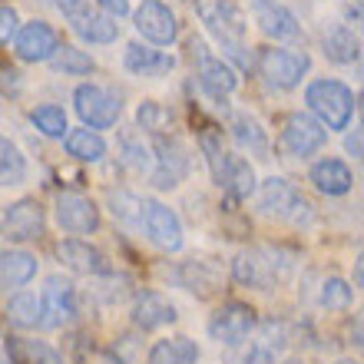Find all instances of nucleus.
<instances>
[{"instance_id":"2","label":"nucleus","mask_w":364,"mask_h":364,"mask_svg":"<svg viewBox=\"0 0 364 364\" xmlns=\"http://www.w3.org/2000/svg\"><path fill=\"white\" fill-rule=\"evenodd\" d=\"M305 103L325 129H348L355 116V96L338 80H311L305 90Z\"/></svg>"},{"instance_id":"36","label":"nucleus","mask_w":364,"mask_h":364,"mask_svg":"<svg viewBox=\"0 0 364 364\" xmlns=\"http://www.w3.org/2000/svg\"><path fill=\"white\" fill-rule=\"evenodd\" d=\"M318 305L328 308V311H345V308L351 305V285L338 275L325 278L321 288H318Z\"/></svg>"},{"instance_id":"39","label":"nucleus","mask_w":364,"mask_h":364,"mask_svg":"<svg viewBox=\"0 0 364 364\" xmlns=\"http://www.w3.org/2000/svg\"><path fill=\"white\" fill-rule=\"evenodd\" d=\"M136 123L143 126L146 133L159 136V129H166V123H169V109H166V106H159L156 100H143V103H139V109H136Z\"/></svg>"},{"instance_id":"24","label":"nucleus","mask_w":364,"mask_h":364,"mask_svg":"<svg viewBox=\"0 0 364 364\" xmlns=\"http://www.w3.org/2000/svg\"><path fill=\"white\" fill-rule=\"evenodd\" d=\"M37 275V259L23 249H0V288H23Z\"/></svg>"},{"instance_id":"23","label":"nucleus","mask_w":364,"mask_h":364,"mask_svg":"<svg viewBox=\"0 0 364 364\" xmlns=\"http://www.w3.org/2000/svg\"><path fill=\"white\" fill-rule=\"evenodd\" d=\"M308 179L321 196H345L355 186V176L341 159H318L311 169H308Z\"/></svg>"},{"instance_id":"13","label":"nucleus","mask_w":364,"mask_h":364,"mask_svg":"<svg viewBox=\"0 0 364 364\" xmlns=\"http://www.w3.org/2000/svg\"><path fill=\"white\" fill-rule=\"evenodd\" d=\"M133 23L139 30V37L156 43V47H173L179 37V20L163 0H143L133 14Z\"/></svg>"},{"instance_id":"17","label":"nucleus","mask_w":364,"mask_h":364,"mask_svg":"<svg viewBox=\"0 0 364 364\" xmlns=\"http://www.w3.org/2000/svg\"><path fill=\"white\" fill-rule=\"evenodd\" d=\"M57 47H60V37L47 20H30V23L17 27V33H14V53L23 63H47L57 53Z\"/></svg>"},{"instance_id":"11","label":"nucleus","mask_w":364,"mask_h":364,"mask_svg":"<svg viewBox=\"0 0 364 364\" xmlns=\"http://www.w3.org/2000/svg\"><path fill=\"white\" fill-rule=\"evenodd\" d=\"M139 229L149 235L156 249L163 252H179L182 249V222L169 205L156 199H143V219H139Z\"/></svg>"},{"instance_id":"5","label":"nucleus","mask_w":364,"mask_h":364,"mask_svg":"<svg viewBox=\"0 0 364 364\" xmlns=\"http://www.w3.org/2000/svg\"><path fill=\"white\" fill-rule=\"evenodd\" d=\"M73 106H77V116L83 119L87 129H109L123 113L119 96L100 83H80L73 93Z\"/></svg>"},{"instance_id":"16","label":"nucleus","mask_w":364,"mask_h":364,"mask_svg":"<svg viewBox=\"0 0 364 364\" xmlns=\"http://www.w3.org/2000/svg\"><path fill=\"white\" fill-rule=\"evenodd\" d=\"M57 225L70 235H90V232L100 229V205L83 192H60Z\"/></svg>"},{"instance_id":"8","label":"nucleus","mask_w":364,"mask_h":364,"mask_svg":"<svg viewBox=\"0 0 364 364\" xmlns=\"http://www.w3.org/2000/svg\"><path fill=\"white\" fill-rule=\"evenodd\" d=\"M255 325H259V318H255V308L252 305H245V301H225L209 318V338L225 348H235L255 331Z\"/></svg>"},{"instance_id":"40","label":"nucleus","mask_w":364,"mask_h":364,"mask_svg":"<svg viewBox=\"0 0 364 364\" xmlns=\"http://www.w3.org/2000/svg\"><path fill=\"white\" fill-rule=\"evenodd\" d=\"M239 364H275V355H272L265 345H259V341H255V345H249L239 355Z\"/></svg>"},{"instance_id":"33","label":"nucleus","mask_w":364,"mask_h":364,"mask_svg":"<svg viewBox=\"0 0 364 364\" xmlns=\"http://www.w3.org/2000/svg\"><path fill=\"white\" fill-rule=\"evenodd\" d=\"M119 159H123L133 173H149V169H153V149L143 143V136H136V133L119 136Z\"/></svg>"},{"instance_id":"42","label":"nucleus","mask_w":364,"mask_h":364,"mask_svg":"<svg viewBox=\"0 0 364 364\" xmlns=\"http://www.w3.org/2000/svg\"><path fill=\"white\" fill-rule=\"evenodd\" d=\"M96 4H100V10H103V14H109L113 20L129 14V0H96Z\"/></svg>"},{"instance_id":"10","label":"nucleus","mask_w":364,"mask_h":364,"mask_svg":"<svg viewBox=\"0 0 364 364\" xmlns=\"http://www.w3.org/2000/svg\"><path fill=\"white\" fill-rule=\"evenodd\" d=\"M192 60L199 63V70H196V77H199V87L205 90V96H212V100H225V96L235 93V87H239V77H235V70H232L229 60L215 57V53H209L205 50V43H196L192 40Z\"/></svg>"},{"instance_id":"32","label":"nucleus","mask_w":364,"mask_h":364,"mask_svg":"<svg viewBox=\"0 0 364 364\" xmlns=\"http://www.w3.org/2000/svg\"><path fill=\"white\" fill-rule=\"evenodd\" d=\"M50 63H53V70L63 73V77H87V73L96 70L93 57L77 47H57V53L50 57Z\"/></svg>"},{"instance_id":"9","label":"nucleus","mask_w":364,"mask_h":364,"mask_svg":"<svg viewBox=\"0 0 364 364\" xmlns=\"http://www.w3.org/2000/svg\"><path fill=\"white\" fill-rule=\"evenodd\" d=\"M77 318V288L63 275H50L40 295V328H63Z\"/></svg>"},{"instance_id":"20","label":"nucleus","mask_w":364,"mask_h":364,"mask_svg":"<svg viewBox=\"0 0 364 364\" xmlns=\"http://www.w3.org/2000/svg\"><path fill=\"white\" fill-rule=\"evenodd\" d=\"M123 67L133 73V77H146V80H159L166 73L176 70V57L173 53H163V50L143 47V43H129L123 53Z\"/></svg>"},{"instance_id":"37","label":"nucleus","mask_w":364,"mask_h":364,"mask_svg":"<svg viewBox=\"0 0 364 364\" xmlns=\"http://www.w3.org/2000/svg\"><path fill=\"white\" fill-rule=\"evenodd\" d=\"M109 212L119 222H126V225H139V219H143V199L136 192L116 189V192H109Z\"/></svg>"},{"instance_id":"47","label":"nucleus","mask_w":364,"mask_h":364,"mask_svg":"<svg viewBox=\"0 0 364 364\" xmlns=\"http://www.w3.org/2000/svg\"><path fill=\"white\" fill-rule=\"evenodd\" d=\"M0 364H4V361H0Z\"/></svg>"},{"instance_id":"3","label":"nucleus","mask_w":364,"mask_h":364,"mask_svg":"<svg viewBox=\"0 0 364 364\" xmlns=\"http://www.w3.org/2000/svg\"><path fill=\"white\" fill-rule=\"evenodd\" d=\"M291 262L282 259V252L275 249H245L232 259V278L245 288H259V291H269L278 282L288 278Z\"/></svg>"},{"instance_id":"44","label":"nucleus","mask_w":364,"mask_h":364,"mask_svg":"<svg viewBox=\"0 0 364 364\" xmlns=\"http://www.w3.org/2000/svg\"><path fill=\"white\" fill-rule=\"evenodd\" d=\"M355 288H361V259L355 262Z\"/></svg>"},{"instance_id":"4","label":"nucleus","mask_w":364,"mask_h":364,"mask_svg":"<svg viewBox=\"0 0 364 364\" xmlns=\"http://www.w3.org/2000/svg\"><path fill=\"white\" fill-rule=\"evenodd\" d=\"M308 70H311V57L305 50H285V47L259 50V73L275 90H295L305 80Z\"/></svg>"},{"instance_id":"15","label":"nucleus","mask_w":364,"mask_h":364,"mask_svg":"<svg viewBox=\"0 0 364 364\" xmlns=\"http://www.w3.org/2000/svg\"><path fill=\"white\" fill-rule=\"evenodd\" d=\"M325 143H328V129L311 113H291L285 119V126H282V149L288 156L305 159V156L318 153Z\"/></svg>"},{"instance_id":"41","label":"nucleus","mask_w":364,"mask_h":364,"mask_svg":"<svg viewBox=\"0 0 364 364\" xmlns=\"http://www.w3.org/2000/svg\"><path fill=\"white\" fill-rule=\"evenodd\" d=\"M17 33V10L14 7H0V47L10 43Z\"/></svg>"},{"instance_id":"35","label":"nucleus","mask_w":364,"mask_h":364,"mask_svg":"<svg viewBox=\"0 0 364 364\" xmlns=\"http://www.w3.org/2000/svg\"><path fill=\"white\" fill-rule=\"evenodd\" d=\"M30 123L37 126L43 136H50V139H63L67 136V113L60 109V106H53V103H43V106H37L33 113H30Z\"/></svg>"},{"instance_id":"26","label":"nucleus","mask_w":364,"mask_h":364,"mask_svg":"<svg viewBox=\"0 0 364 364\" xmlns=\"http://www.w3.org/2000/svg\"><path fill=\"white\" fill-rule=\"evenodd\" d=\"M321 47H325V57L331 63H358L361 60V40L351 27L345 23H335L331 30H325V37H321Z\"/></svg>"},{"instance_id":"7","label":"nucleus","mask_w":364,"mask_h":364,"mask_svg":"<svg viewBox=\"0 0 364 364\" xmlns=\"http://www.w3.org/2000/svg\"><path fill=\"white\" fill-rule=\"evenodd\" d=\"M189 176V149L176 136H156L153 139V179L156 189H176Z\"/></svg>"},{"instance_id":"46","label":"nucleus","mask_w":364,"mask_h":364,"mask_svg":"<svg viewBox=\"0 0 364 364\" xmlns=\"http://www.w3.org/2000/svg\"><path fill=\"white\" fill-rule=\"evenodd\" d=\"M285 364H301V361H285Z\"/></svg>"},{"instance_id":"30","label":"nucleus","mask_w":364,"mask_h":364,"mask_svg":"<svg viewBox=\"0 0 364 364\" xmlns=\"http://www.w3.org/2000/svg\"><path fill=\"white\" fill-rule=\"evenodd\" d=\"M232 136H235V143H239L242 149H249V153H255V156L269 153V133L262 129V123L255 116H249V113L235 116V119H232Z\"/></svg>"},{"instance_id":"29","label":"nucleus","mask_w":364,"mask_h":364,"mask_svg":"<svg viewBox=\"0 0 364 364\" xmlns=\"http://www.w3.org/2000/svg\"><path fill=\"white\" fill-rule=\"evenodd\" d=\"M63 146H67V153L73 156V159H80V163H100L106 156V139L96 129H67V136H63Z\"/></svg>"},{"instance_id":"27","label":"nucleus","mask_w":364,"mask_h":364,"mask_svg":"<svg viewBox=\"0 0 364 364\" xmlns=\"http://www.w3.org/2000/svg\"><path fill=\"white\" fill-rule=\"evenodd\" d=\"M146 364H199V345L186 335L163 338L149 348Z\"/></svg>"},{"instance_id":"14","label":"nucleus","mask_w":364,"mask_h":364,"mask_svg":"<svg viewBox=\"0 0 364 364\" xmlns=\"http://www.w3.org/2000/svg\"><path fill=\"white\" fill-rule=\"evenodd\" d=\"M249 10H252V20L259 23V30L269 40H278V43L301 40V23H298V17L282 0H249Z\"/></svg>"},{"instance_id":"34","label":"nucleus","mask_w":364,"mask_h":364,"mask_svg":"<svg viewBox=\"0 0 364 364\" xmlns=\"http://www.w3.org/2000/svg\"><path fill=\"white\" fill-rule=\"evenodd\" d=\"M7 321L17 328H40V298L30 291H17L7 301Z\"/></svg>"},{"instance_id":"38","label":"nucleus","mask_w":364,"mask_h":364,"mask_svg":"<svg viewBox=\"0 0 364 364\" xmlns=\"http://www.w3.org/2000/svg\"><path fill=\"white\" fill-rule=\"evenodd\" d=\"M199 149H202V156H205V163H209V169H212V176H215V182H219L222 166H225V149H222V133H215V126L202 129Z\"/></svg>"},{"instance_id":"18","label":"nucleus","mask_w":364,"mask_h":364,"mask_svg":"<svg viewBox=\"0 0 364 364\" xmlns=\"http://www.w3.org/2000/svg\"><path fill=\"white\" fill-rule=\"evenodd\" d=\"M57 259L77 275H109V259L83 239H63L57 245Z\"/></svg>"},{"instance_id":"28","label":"nucleus","mask_w":364,"mask_h":364,"mask_svg":"<svg viewBox=\"0 0 364 364\" xmlns=\"http://www.w3.org/2000/svg\"><path fill=\"white\" fill-rule=\"evenodd\" d=\"M7 358L10 364H63V355L57 348L47 341H33V338H10Z\"/></svg>"},{"instance_id":"6","label":"nucleus","mask_w":364,"mask_h":364,"mask_svg":"<svg viewBox=\"0 0 364 364\" xmlns=\"http://www.w3.org/2000/svg\"><path fill=\"white\" fill-rule=\"evenodd\" d=\"M259 205L265 215L288 219V222H295V225H301V222L308 225V222H311V205H308V202L298 196L295 186L288 179H282V176H272V179L262 182Z\"/></svg>"},{"instance_id":"21","label":"nucleus","mask_w":364,"mask_h":364,"mask_svg":"<svg viewBox=\"0 0 364 364\" xmlns=\"http://www.w3.org/2000/svg\"><path fill=\"white\" fill-rule=\"evenodd\" d=\"M176 278H179V285L186 288V291H192L196 298H212L222 288V269L212 259L182 262L179 272H176Z\"/></svg>"},{"instance_id":"31","label":"nucleus","mask_w":364,"mask_h":364,"mask_svg":"<svg viewBox=\"0 0 364 364\" xmlns=\"http://www.w3.org/2000/svg\"><path fill=\"white\" fill-rule=\"evenodd\" d=\"M23 179H27V159L17 149V143L0 136V186H20Z\"/></svg>"},{"instance_id":"25","label":"nucleus","mask_w":364,"mask_h":364,"mask_svg":"<svg viewBox=\"0 0 364 364\" xmlns=\"http://www.w3.org/2000/svg\"><path fill=\"white\" fill-rule=\"evenodd\" d=\"M255 169L245 156H225V166H222V176H219V186L229 192L232 199H249L255 192Z\"/></svg>"},{"instance_id":"12","label":"nucleus","mask_w":364,"mask_h":364,"mask_svg":"<svg viewBox=\"0 0 364 364\" xmlns=\"http://www.w3.org/2000/svg\"><path fill=\"white\" fill-rule=\"evenodd\" d=\"M43 205L37 199H17L10 202L0 215V235L7 242H33L43 235Z\"/></svg>"},{"instance_id":"1","label":"nucleus","mask_w":364,"mask_h":364,"mask_svg":"<svg viewBox=\"0 0 364 364\" xmlns=\"http://www.w3.org/2000/svg\"><path fill=\"white\" fill-rule=\"evenodd\" d=\"M196 17L202 27L209 30V37L222 47L225 57H232L239 67H249V53H245V20L235 10L232 0H192Z\"/></svg>"},{"instance_id":"22","label":"nucleus","mask_w":364,"mask_h":364,"mask_svg":"<svg viewBox=\"0 0 364 364\" xmlns=\"http://www.w3.org/2000/svg\"><path fill=\"white\" fill-rule=\"evenodd\" d=\"M176 318H179L176 315V305L166 295H159V291H143L133 305V325L139 328V331L166 328V325H173Z\"/></svg>"},{"instance_id":"43","label":"nucleus","mask_w":364,"mask_h":364,"mask_svg":"<svg viewBox=\"0 0 364 364\" xmlns=\"http://www.w3.org/2000/svg\"><path fill=\"white\" fill-rule=\"evenodd\" d=\"M345 149H348L351 156H355V159H361V133H358V129H355V133H348Z\"/></svg>"},{"instance_id":"45","label":"nucleus","mask_w":364,"mask_h":364,"mask_svg":"<svg viewBox=\"0 0 364 364\" xmlns=\"http://www.w3.org/2000/svg\"><path fill=\"white\" fill-rule=\"evenodd\" d=\"M335 364H358L355 358H341V361H335Z\"/></svg>"},{"instance_id":"19","label":"nucleus","mask_w":364,"mask_h":364,"mask_svg":"<svg viewBox=\"0 0 364 364\" xmlns=\"http://www.w3.org/2000/svg\"><path fill=\"white\" fill-rule=\"evenodd\" d=\"M67 20L83 43H113V40L119 37V23H116L109 14L93 10V7H87V4H83L77 14H70Z\"/></svg>"}]
</instances>
